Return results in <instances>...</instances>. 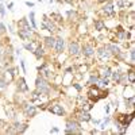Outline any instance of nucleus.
Instances as JSON below:
<instances>
[{
  "label": "nucleus",
  "instance_id": "1",
  "mask_svg": "<svg viewBox=\"0 0 135 135\" xmlns=\"http://www.w3.org/2000/svg\"><path fill=\"white\" fill-rule=\"evenodd\" d=\"M77 128H78V124L76 123V122H68L66 123V133L69 134V133H76L77 131Z\"/></svg>",
  "mask_w": 135,
  "mask_h": 135
},
{
  "label": "nucleus",
  "instance_id": "2",
  "mask_svg": "<svg viewBox=\"0 0 135 135\" xmlns=\"http://www.w3.org/2000/svg\"><path fill=\"white\" fill-rule=\"evenodd\" d=\"M42 30H47V31H54L56 30V26H54L53 23L50 22V20L47 19V18H45V22L42 24Z\"/></svg>",
  "mask_w": 135,
  "mask_h": 135
},
{
  "label": "nucleus",
  "instance_id": "3",
  "mask_svg": "<svg viewBox=\"0 0 135 135\" xmlns=\"http://www.w3.org/2000/svg\"><path fill=\"white\" fill-rule=\"evenodd\" d=\"M50 111H51V113H56V115H60V116H62L64 113H65V111H64V108H62V105H58V104H56V105L51 107Z\"/></svg>",
  "mask_w": 135,
  "mask_h": 135
},
{
  "label": "nucleus",
  "instance_id": "4",
  "mask_svg": "<svg viewBox=\"0 0 135 135\" xmlns=\"http://www.w3.org/2000/svg\"><path fill=\"white\" fill-rule=\"evenodd\" d=\"M36 88H38V89H41V92H47V91H49L47 88H46L45 80H42V78H38V80H36Z\"/></svg>",
  "mask_w": 135,
  "mask_h": 135
},
{
  "label": "nucleus",
  "instance_id": "5",
  "mask_svg": "<svg viewBox=\"0 0 135 135\" xmlns=\"http://www.w3.org/2000/svg\"><path fill=\"white\" fill-rule=\"evenodd\" d=\"M54 47H56V51H57V53H61V51H62V49H64V39H62V38H57Z\"/></svg>",
  "mask_w": 135,
  "mask_h": 135
},
{
  "label": "nucleus",
  "instance_id": "6",
  "mask_svg": "<svg viewBox=\"0 0 135 135\" xmlns=\"http://www.w3.org/2000/svg\"><path fill=\"white\" fill-rule=\"evenodd\" d=\"M78 43H76V42H72V43L69 45V51L70 54H73V56H76V54L78 53Z\"/></svg>",
  "mask_w": 135,
  "mask_h": 135
},
{
  "label": "nucleus",
  "instance_id": "7",
  "mask_svg": "<svg viewBox=\"0 0 135 135\" xmlns=\"http://www.w3.org/2000/svg\"><path fill=\"white\" fill-rule=\"evenodd\" d=\"M82 53H84L85 57H91V56H93V54H95V50H93V47H92V46H85Z\"/></svg>",
  "mask_w": 135,
  "mask_h": 135
},
{
  "label": "nucleus",
  "instance_id": "8",
  "mask_svg": "<svg viewBox=\"0 0 135 135\" xmlns=\"http://www.w3.org/2000/svg\"><path fill=\"white\" fill-rule=\"evenodd\" d=\"M26 113L29 116H35V113H36L35 107L34 105H26Z\"/></svg>",
  "mask_w": 135,
  "mask_h": 135
},
{
  "label": "nucleus",
  "instance_id": "9",
  "mask_svg": "<svg viewBox=\"0 0 135 135\" xmlns=\"http://www.w3.org/2000/svg\"><path fill=\"white\" fill-rule=\"evenodd\" d=\"M103 11L105 12V14H108V15L113 14V5H112V3H108V4H107V5H104Z\"/></svg>",
  "mask_w": 135,
  "mask_h": 135
},
{
  "label": "nucleus",
  "instance_id": "10",
  "mask_svg": "<svg viewBox=\"0 0 135 135\" xmlns=\"http://www.w3.org/2000/svg\"><path fill=\"white\" fill-rule=\"evenodd\" d=\"M46 45H47V47H54V45H56V39L53 38V36H47V38L45 39Z\"/></svg>",
  "mask_w": 135,
  "mask_h": 135
},
{
  "label": "nucleus",
  "instance_id": "11",
  "mask_svg": "<svg viewBox=\"0 0 135 135\" xmlns=\"http://www.w3.org/2000/svg\"><path fill=\"white\" fill-rule=\"evenodd\" d=\"M33 53L35 54V57H36V58H41L42 56H43V49H42L41 46H39V47H36L35 50L33 51Z\"/></svg>",
  "mask_w": 135,
  "mask_h": 135
},
{
  "label": "nucleus",
  "instance_id": "12",
  "mask_svg": "<svg viewBox=\"0 0 135 135\" xmlns=\"http://www.w3.org/2000/svg\"><path fill=\"white\" fill-rule=\"evenodd\" d=\"M80 119H81V120H85V122H89V120H92V118H91L89 112H82L81 115H80Z\"/></svg>",
  "mask_w": 135,
  "mask_h": 135
},
{
  "label": "nucleus",
  "instance_id": "13",
  "mask_svg": "<svg viewBox=\"0 0 135 135\" xmlns=\"http://www.w3.org/2000/svg\"><path fill=\"white\" fill-rule=\"evenodd\" d=\"M97 53H99V56L100 57H105V58H108L109 57V53H108V51H107V49H100V50L99 51H97Z\"/></svg>",
  "mask_w": 135,
  "mask_h": 135
},
{
  "label": "nucleus",
  "instance_id": "14",
  "mask_svg": "<svg viewBox=\"0 0 135 135\" xmlns=\"http://www.w3.org/2000/svg\"><path fill=\"white\" fill-rule=\"evenodd\" d=\"M108 84V80L107 78H101V80H97V85H99V87H105V85Z\"/></svg>",
  "mask_w": 135,
  "mask_h": 135
},
{
  "label": "nucleus",
  "instance_id": "15",
  "mask_svg": "<svg viewBox=\"0 0 135 135\" xmlns=\"http://www.w3.org/2000/svg\"><path fill=\"white\" fill-rule=\"evenodd\" d=\"M112 74V78L115 80V81H120V72H113V73H111Z\"/></svg>",
  "mask_w": 135,
  "mask_h": 135
},
{
  "label": "nucleus",
  "instance_id": "16",
  "mask_svg": "<svg viewBox=\"0 0 135 135\" xmlns=\"http://www.w3.org/2000/svg\"><path fill=\"white\" fill-rule=\"evenodd\" d=\"M109 76H111V69H109V68H105V69L103 70V77L107 78V77H109Z\"/></svg>",
  "mask_w": 135,
  "mask_h": 135
},
{
  "label": "nucleus",
  "instance_id": "17",
  "mask_svg": "<svg viewBox=\"0 0 135 135\" xmlns=\"http://www.w3.org/2000/svg\"><path fill=\"white\" fill-rule=\"evenodd\" d=\"M128 78H130L131 84H135V72H134V70H131V72H130V74H128Z\"/></svg>",
  "mask_w": 135,
  "mask_h": 135
},
{
  "label": "nucleus",
  "instance_id": "18",
  "mask_svg": "<svg viewBox=\"0 0 135 135\" xmlns=\"http://www.w3.org/2000/svg\"><path fill=\"white\" fill-rule=\"evenodd\" d=\"M20 89H22V91H27V89H29V88H27V85H26L24 78H20Z\"/></svg>",
  "mask_w": 135,
  "mask_h": 135
},
{
  "label": "nucleus",
  "instance_id": "19",
  "mask_svg": "<svg viewBox=\"0 0 135 135\" xmlns=\"http://www.w3.org/2000/svg\"><path fill=\"white\" fill-rule=\"evenodd\" d=\"M103 29H104V23L101 22V20H97L96 22V30H99L100 31V30H103Z\"/></svg>",
  "mask_w": 135,
  "mask_h": 135
},
{
  "label": "nucleus",
  "instance_id": "20",
  "mask_svg": "<svg viewBox=\"0 0 135 135\" xmlns=\"http://www.w3.org/2000/svg\"><path fill=\"white\" fill-rule=\"evenodd\" d=\"M34 16H35V14H34V12H30V20H31V23H33V27L35 29L36 24H35V19H34Z\"/></svg>",
  "mask_w": 135,
  "mask_h": 135
},
{
  "label": "nucleus",
  "instance_id": "21",
  "mask_svg": "<svg viewBox=\"0 0 135 135\" xmlns=\"http://www.w3.org/2000/svg\"><path fill=\"white\" fill-rule=\"evenodd\" d=\"M109 50H112V53H115V54H119L120 53V50H119V47H116V46H109Z\"/></svg>",
  "mask_w": 135,
  "mask_h": 135
},
{
  "label": "nucleus",
  "instance_id": "22",
  "mask_svg": "<svg viewBox=\"0 0 135 135\" xmlns=\"http://www.w3.org/2000/svg\"><path fill=\"white\" fill-rule=\"evenodd\" d=\"M96 82H97V77L92 76V77L89 78V84H91V85H93V84H96Z\"/></svg>",
  "mask_w": 135,
  "mask_h": 135
},
{
  "label": "nucleus",
  "instance_id": "23",
  "mask_svg": "<svg viewBox=\"0 0 135 135\" xmlns=\"http://www.w3.org/2000/svg\"><path fill=\"white\" fill-rule=\"evenodd\" d=\"M24 47H26L27 50H30V51H34V47H33L31 43H26V45H24Z\"/></svg>",
  "mask_w": 135,
  "mask_h": 135
},
{
  "label": "nucleus",
  "instance_id": "24",
  "mask_svg": "<svg viewBox=\"0 0 135 135\" xmlns=\"http://www.w3.org/2000/svg\"><path fill=\"white\" fill-rule=\"evenodd\" d=\"M7 87V84H5V81L3 78H0V88H5Z\"/></svg>",
  "mask_w": 135,
  "mask_h": 135
},
{
  "label": "nucleus",
  "instance_id": "25",
  "mask_svg": "<svg viewBox=\"0 0 135 135\" xmlns=\"http://www.w3.org/2000/svg\"><path fill=\"white\" fill-rule=\"evenodd\" d=\"M116 4H118L119 5V7H124V1H123V0H118V1H116Z\"/></svg>",
  "mask_w": 135,
  "mask_h": 135
},
{
  "label": "nucleus",
  "instance_id": "26",
  "mask_svg": "<svg viewBox=\"0 0 135 135\" xmlns=\"http://www.w3.org/2000/svg\"><path fill=\"white\" fill-rule=\"evenodd\" d=\"M0 14H1V16H4V14H5V10L1 4H0Z\"/></svg>",
  "mask_w": 135,
  "mask_h": 135
},
{
  "label": "nucleus",
  "instance_id": "27",
  "mask_svg": "<svg viewBox=\"0 0 135 135\" xmlns=\"http://www.w3.org/2000/svg\"><path fill=\"white\" fill-rule=\"evenodd\" d=\"M108 122H109V118H105V120L103 122V124H101V128H104V127H105V124L108 123Z\"/></svg>",
  "mask_w": 135,
  "mask_h": 135
},
{
  "label": "nucleus",
  "instance_id": "28",
  "mask_svg": "<svg viewBox=\"0 0 135 135\" xmlns=\"http://www.w3.org/2000/svg\"><path fill=\"white\" fill-rule=\"evenodd\" d=\"M26 5H29V7H34V3H31V1H26Z\"/></svg>",
  "mask_w": 135,
  "mask_h": 135
},
{
  "label": "nucleus",
  "instance_id": "29",
  "mask_svg": "<svg viewBox=\"0 0 135 135\" xmlns=\"http://www.w3.org/2000/svg\"><path fill=\"white\" fill-rule=\"evenodd\" d=\"M4 30H5V27H4V26H3V24H1V23H0V33H3V31H4Z\"/></svg>",
  "mask_w": 135,
  "mask_h": 135
},
{
  "label": "nucleus",
  "instance_id": "30",
  "mask_svg": "<svg viewBox=\"0 0 135 135\" xmlns=\"http://www.w3.org/2000/svg\"><path fill=\"white\" fill-rule=\"evenodd\" d=\"M130 56H131V61H133V62H134V50H131Z\"/></svg>",
  "mask_w": 135,
  "mask_h": 135
},
{
  "label": "nucleus",
  "instance_id": "31",
  "mask_svg": "<svg viewBox=\"0 0 135 135\" xmlns=\"http://www.w3.org/2000/svg\"><path fill=\"white\" fill-rule=\"evenodd\" d=\"M20 65H22V68H23V72H26V66H24V61H22V62H20Z\"/></svg>",
  "mask_w": 135,
  "mask_h": 135
},
{
  "label": "nucleus",
  "instance_id": "32",
  "mask_svg": "<svg viewBox=\"0 0 135 135\" xmlns=\"http://www.w3.org/2000/svg\"><path fill=\"white\" fill-rule=\"evenodd\" d=\"M97 1H100V3H103V1H104V0H97Z\"/></svg>",
  "mask_w": 135,
  "mask_h": 135
},
{
  "label": "nucleus",
  "instance_id": "33",
  "mask_svg": "<svg viewBox=\"0 0 135 135\" xmlns=\"http://www.w3.org/2000/svg\"><path fill=\"white\" fill-rule=\"evenodd\" d=\"M50 1H53V0H50Z\"/></svg>",
  "mask_w": 135,
  "mask_h": 135
},
{
  "label": "nucleus",
  "instance_id": "34",
  "mask_svg": "<svg viewBox=\"0 0 135 135\" xmlns=\"http://www.w3.org/2000/svg\"><path fill=\"white\" fill-rule=\"evenodd\" d=\"M0 1H1V0H0Z\"/></svg>",
  "mask_w": 135,
  "mask_h": 135
}]
</instances>
